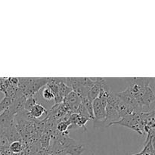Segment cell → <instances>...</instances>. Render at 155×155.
<instances>
[{
  "instance_id": "obj_1",
  "label": "cell",
  "mask_w": 155,
  "mask_h": 155,
  "mask_svg": "<svg viewBox=\"0 0 155 155\" xmlns=\"http://www.w3.org/2000/svg\"><path fill=\"white\" fill-rule=\"evenodd\" d=\"M116 95L137 113L154 110V78H131L125 90Z\"/></svg>"
},
{
  "instance_id": "obj_2",
  "label": "cell",
  "mask_w": 155,
  "mask_h": 155,
  "mask_svg": "<svg viewBox=\"0 0 155 155\" xmlns=\"http://www.w3.org/2000/svg\"><path fill=\"white\" fill-rule=\"evenodd\" d=\"M113 125L123 126V127H127V128L134 130L136 133H139V135L145 136L143 128H142V124H141L140 113L134 112V113L131 114L127 115V116L124 117L120 118L117 122L111 124L109 127H111Z\"/></svg>"
},
{
  "instance_id": "obj_3",
  "label": "cell",
  "mask_w": 155,
  "mask_h": 155,
  "mask_svg": "<svg viewBox=\"0 0 155 155\" xmlns=\"http://www.w3.org/2000/svg\"><path fill=\"white\" fill-rule=\"evenodd\" d=\"M62 102L66 104L69 107L71 113L74 114L77 112V108H78L79 105L81 103V100H80L79 95L76 92H74V91H72L64 98Z\"/></svg>"
},
{
  "instance_id": "obj_4",
  "label": "cell",
  "mask_w": 155,
  "mask_h": 155,
  "mask_svg": "<svg viewBox=\"0 0 155 155\" xmlns=\"http://www.w3.org/2000/svg\"><path fill=\"white\" fill-rule=\"evenodd\" d=\"M105 120L104 123L106 124V127H109V126L113 123L117 122L120 119L119 114L117 113L114 107H112L110 104H107L105 107Z\"/></svg>"
},
{
  "instance_id": "obj_5",
  "label": "cell",
  "mask_w": 155,
  "mask_h": 155,
  "mask_svg": "<svg viewBox=\"0 0 155 155\" xmlns=\"http://www.w3.org/2000/svg\"><path fill=\"white\" fill-rule=\"evenodd\" d=\"M154 138L146 139L143 149L140 152L134 153V154H131L130 155H154Z\"/></svg>"
},
{
  "instance_id": "obj_6",
  "label": "cell",
  "mask_w": 155,
  "mask_h": 155,
  "mask_svg": "<svg viewBox=\"0 0 155 155\" xmlns=\"http://www.w3.org/2000/svg\"><path fill=\"white\" fill-rule=\"evenodd\" d=\"M47 112H48V110L40 103L36 102L28 113L33 118L38 119V118L41 117L43 114H47Z\"/></svg>"
},
{
  "instance_id": "obj_7",
  "label": "cell",
  "mask_w": 155,
  "mask_h": 155,
  "mask_svg": "<svg viewBox=\"0 0 155 155\" xmlns=\"http://www.w3.org/2000/svg\"><path fill=\"white\" fill-rule=\"evenodd\" d=\"M85 148L83 145H79L77 142L69 145L64 149L65 154L70 155H81L84 151Z\"/></svg>"
},
{
  "instance_id": "obj_8",
  "label": "cell",
  "mask_w": 155,
  "mask_h": 155,
  "mask_svg": "<svg viewBox=\"0 0 155 155\" xmlns=\"http://www.w3.org/2000/svg\"><path fill=\"white\" fill-rule=\"evenodd\" d=\"M58 86L59 94H60L61 97L63 99L70 93V92H72V89L64 83V78L63 80H62V82H61Z\"/></svg>"
},
{
  "instance_id": "obj_9",
  "label": "cell",
  "mask_w": 155,
  "mask_h": 155,
  "mask_svg": "<svg viewBox=\"0 0 155 155\" xmlns=\"http://www.w3.org/2000/svg\"><path fill=\"white\" fill-rule=\"evenodd\" d=\"M70 129V125L68 124V123L65 122L63 120H59V122H58L57 126H56V130L59 133H61V134H68V130Z\"/></svg>"
},
{
  "instance_id": "obj_10",
  "label": "cell",
  "mask_w": 155,
  "mask_h": 155,
  "mask_svg": "<svg viewBox=\"0 0 155 155\" xmlns=\"http://www.w3.org/2000/svg\"><path fill=\"white\" fill-rule=\"evenodd\" d=\"M51 136L48 134L44 133L40 138V145H41V149L45 150L48 149L50 147V141H51Z\"/></svg>"
},
{
  "instance_id": "obj_11",
  "label": "cell",
  "mask_w": 155,
  "mask_h": 155,
  "mask_svg": "<svg viewBox=\"0 0 155 155\" xmlns=\"http://www.w3.org/2000/svg\"><path fill=\"white\" fill-rule=\"evenodd\" d=\"M81 104L86 107L88 113L89 114L90 117H92V120H93L94 117H93V108H92V101H91V100H89L88 98H84L81 99Z\"/></svg>"
},
{
  "instance_id": "obj_12",
  "label": "cell",
  "mask_w": 155,
  "mask_h": 155,
  "mask_svg": "<svg viewBox=\"0 0 155 155\" xmlns=\"http://www.w3.org/2000/svg\"><path fill=\"white\" fill-rule=\"evenodd\" d=\"M9 148H10L11 151L15 153V154L21 153L23 150V144L21 141H15V142L10 143Z\"/></svg>"
},
{
  "instance_id": "obj_13",
  "label": "cell",
  "mask_w": 155,
  "mask_h": 155,
  "mask_svg": "<svg viewBox=\"0 0 155 155\" xmlns=\"http://www.w3.org/2000/svg\"><path fill=\"white\" fill-rule=\"evenodd\" d=\"M12 102V98H8V97H5L2 99V101H0V114L2 113L4 110H5L6 109H8L9 107V106L11 105Z\"/></svg>"
},
{
  "instance_id": "obj_14",
  "label": "cell",
  "mask_w": 155,
  "mask_h": 155,
  "mask_svg": "<svg viewBox=\"0 0 155 155\" xmlns=\"http://www.w3.org/2000/svg\"><path fill=\"white\" fill-rule=\"evenodd\" d=\"M36 102H38L36 98H35V96H31L29 97L26 99L25 101V106H24V110L29 112L30 110V109L33 107V106L36 104Z\"/></svg>"
},
{
  "instance_id": "obj_15",
  "label": "cell",
  "mask_w": 155,
  "mask_h": 155,
  "mask_svg": "<svg viewBox=\"0 0 155 155\" xmlns=\"http://www.w3.org/2000/svg\"><path fill=\"white\" fill-rule=\"evenodd\" d=\"M76 114H77L78 115H80V117H86V118H88V119H89V120H92V117H90L89 114L88 113V111H87V110L86 109V107H85L84 106L81 104V103H80V104L79 105Z\"/></svg>"
},
{
  "instance_id": "obj_16",
  "label": "cell",
  "mask_w": 155,
  "mask_h": 155,
  "mask_svg": "<svg viewBox=\"0 0 155 155\" xmlns=\"http://www.w3.org/2000/svg\"><path fill=\"white\" fill-rule=\"evenodd\" d=\"M42 95L44 99H45L46 101H51V100L54 99V95H53L51 90L48 86H45L43 90H42Z\"/></svg>"
}]
</instances>
